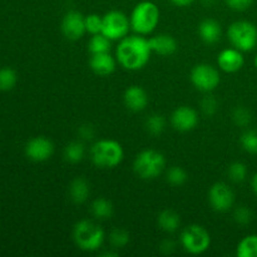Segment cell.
Instances as JSON below:
<instances>
[{
  "instance_id": "cell-1",
  "label": "cell",
  "mask_w": 257,
  "mask_h": 257,
  "mask_svg": "<svg viewBox=\"0 0 257 257\" xmlns=\"http://www.w3.org/2000/svg\"><path fill=\"white\" fill-rule=\"evenodd\" d=\"M151 54L150 42L140 34L123 38L115 49L118 63L127 70L142 69L150 62Z\"/></svg>"
},
{
  "instance_id": "cell-2",
  "label": "cell",
  "mask_w": 257,
  "mask_h": 257,
  "mask_svg": "<svg viewBox=\"0 0 257 257\" xmlns=\"http://www.w3.org/2000/svg\"><path fill=\"white\" fill-rule=\"evenodd\" d=\"M161 13L157 5L152 2L138 3L131 14V28L140 35H148L160 23Z\"/></svg>"
},
{
  "instance_id": "cell-3",
  "label": "cell",
  "mask_w": 257,
  "mask_h": 257,
  "mask_svg": "<svg viewBox=\"0 0 257 257\" xmlns=\"http://www.w3.org/2000/svg\"><path fill=\"white\" fill-rule=\"evenodd\" d=\"M92 162L99 168H114L124 157V151L119 142L113 140H99L90 150Z\"/></svg>"
},
{
  "instance_id": "cell-4",
  "label": "cell",
  "mask_w": 257,
  "mask_h": 257,
  "mask_svg": "<svg viewBox=\"0 0 257 257\" xmlns=\"http://www.w3.org/2000/svg\"><path fill=\"white\" fill-rule=\"evenodd\" d=\"M74 242L83 251H97L104 242V231L90 220H80L73 230Z\"/></svg>"
},
{
  "instance_id": "cell-5",
  "label": "cell",
  "mask_w": 257,
  "mask_h": 257,
  "mask_svg": "<svg viewBox=\"0 0 257 257\" xmlns=\"http://www.w3.org/2000/svg\"><path fill=\"white\" fill-rule=\"evenodd\" d=\"M166 158L156 150H145L138 153L133 162V170L142 180H155L163 172Z\"/></svg>"
},
{
  "instance_id": "cell-6",
  "label": "cell",
  "mask_w": 257,
  "mask_h": 257,
  "mask_svg": "<svg viewBox=\"0 0 257 257\" xmlns=\"http://www.w3.org/2000/svg\"><path fill=\"white\" fill-rule=\"evenodd\" d=\"M227 38L236 49L251 52L257 44V28L247 20H237L228 27Z\"/></svg>"
},
{
  "instance_id": "cell-7",
  "label": "cell",
  "mask_w": 257,
  "mask_h": 257,
  "mask_svg": "<svg viewBox=\"0 0 257 257\" xmlns=\"http://www.w3.org/2000/svg\"><path fill=\"white\" fill-rule=\"evenodd\" d=\"M181 245L191 255H201L210 247L211 236L202 226L190 225L181 233Z\"/></svg>"
},
{
  "instance_id": "cell-8",
  "label": "cell",
  "mask_w": 257,
  "mask_h": 257,
  "mask_svg": "<svg viewBox=\"0 0 257 257\" xmlns=\"http://www.w3.org/2000/svg\"><path fill=\"white\" fill-rule=\"evenodd\" d=\"M131 20L119 10H110L103 17L102 34L110 40H122L130 32Z\"/></svg>"
},
{
  "instance_id": "cell-9",
  "label": "cell",
  "mask_w": 257,
  "mask_h": 257,
  "mask_svg": "<svg viewBox=\"0 0 257 257\" xmlns=\"http://www.w3.org/2000/svg\"><path fill=\"white\" fill-rule=\"evenodd\" d=\"M191 82L201 92H211L216 89L221 82L218 70L210 64H197L191 72Z\"/></svg>"
},
{
  "instance_id": "cell-10",
  "label": "cell",
  "mask_w": 257,
  "mask_h": 257,
  "mask_svg": "<svg viewBox=\"0 0 257 257\" xmlns=\"http://www.w3.org/2000/svg\"><path fill=\"white\" fill-rule=\"evenodd\" d=\"M208 201L217 212H227L235 202L232 188L223 182H216L208 191Z\"/></svg>"
},
{
  "instance_id": "cell-11",
  "label": "cell",
  "mask_w": 257,
  "mask_h": 257,
  "mask_svg": "<svg viewBox=\"0 0 257 257\" xmlns=\"http://www.w3.org/2000/svg\"><path fill=\"white\" fill-rule=\"evenodd\" d=\"M54 153V145L49 138L34 137L25 145V155L34 162H44Z\"/></svg>"
},
{
  "instance_id": "cell-12",
  "label": "cell",
  "mask_w": 257,
  "mask_h": 257,
  "mask_svg": "<svg viewBox=\"0 0 257 257\" xmlns=\"http://www.w3.org/2000/svg\"><path fill=\"white\" fill-rule=\"evenodd\" d=\"M62 32L69 40H78L87 33L85 30V17L79 12L70 10L64 15L62 22Z\"/></svg>"
},
{
  "instance_id": "cell-13",
  "label": "cell",
  "mask_w": 257,
  "mask_h": 257,
  "mask_svg": "<svg viewBox=\"0 0 257 257\" xmlns=\"http://www.w3.org/2000/svg\"><path fill=\"white\" fill-rule=\"evenodd\" d=\"M171 123L173 128L180 132H188L192 131L198 123V114L193 108L182 105L175 109L171 117Z\"/></svg>"
},
{
  "instance_id": "cell-14",
  "label": "cell",
  "mask_w": 257,
  "mask_h": 257,
  "mask_svg": "<svg viewBox=\"0 0 257 257\" xmlns=\"http://www.w3.org/2000/svg\"><path fill=\"white\" fill-rule=\"evenodd\" d=\"M217 64L221 70L226 73H236L245 64L242 52L236 48L223 49L217 57Z\"/></svg>"
},
{
  "instance_id": "cell-15",
  "label": "cell",
  "mask_w": 257,
  "mask_h": 257,
  "mask_svg": "<svg viewBox=\"0 0 257 257\" xmlns=\"http://www.w3.org/2000/svg\"><path fill=\"white\" fill-rule=\"evenodd\" d=\"M123 99H124L125 107L133 112H141L148 104L147 93L138 85H131L130 88H127L124 95H123Z\"/></svg>"
},
{
  "instance_id": "cell-16",
  "label": "cell",
  "mask_w": 257,
  "mask_h": 257,
  "mask_svg": "<svg viewBox=\"0 0 257 257\" xmlns=\"http://www.w3.org/2000/svg\"><path fill=\"white\" fill-rule=\"evenodd\" d=\"M89 65L95 74L100 77H107L114 72L115 59L109 54V52L98 53V54H92Z\"/></svg>"
},
{
  "instance_id": "cell-17",
  "label": "cell",
  "mask_w": 257,
  "mask_h": 257,
  "mask_svg": "<svg viewBox=\"0 0 257 257\" xmlns=\"http://www.w3.org/2000/svg\"><path fill=\"white\" fill-rule=\"evenodd\" d=\"M152 53L163 55H172L177 49V42L170 34H157L148 39Z\"/></svg>"
},
{
  "instance_id": "cell-18",
  "label": "cell",
  "mask_w": 257,
  "mask_h": 257,
  "mask_svg": "<svg viewBox=\"0 0 257 257\" xmlns=\"http://www.w3.org/2000/svg\"><path fill=\"white\" fill-rule=\"evenodd\" d=\"M198 34L200 38L207 44H215L220 40L221 34H222V29L217 20L208 19L202 20L198 25Z\"/></svg>"
},
{
  "instance_id": "cell-19",
  "label": "cell",
  "mask_w": 257,
  "mask_h": 257,
  "mask_svg": "<svg viewBox=\"0 0 257 257\" xmlns=\"http://www.w3.org/2000/svg\"><path fill=\"white\" fill-rule=\"evenodd\" d=\"M90 193L89 183L83 177H77L70 182L69 196L70 200L77 205H82L88 200Z\"/></svg>"
},
{
  "instance_id": "cell-20",
  "label": "cell",
  "mask_w": 257,
  "mask_h": 257,
  "mask_svg": "<svg viewBox=\"0 0 257 257\" xmlns=\"http://www.w3.org/2000/svg\"><path fill=\"white\" fill-rule=\"evenodd\" d=\"M157 221H158V226H160L163 231L170 233L177 231L181 223L180 215L172 210H163L162 212L158 215Z\"/></svg>"
},
{
  "instance_id": "cell-21",
  "label": "cell",
  "mask_w": 257,
  "mask_h": 257,
  "mask_svg": "<svg viewBox=\"0 0 257 257\" xmlns=\"http://www.w3.org/2000/svg\"><path fill=\"white\" fill-rule=\"evenodd\" d=\"M85 147L80 141H73L64 148V160L69 163H79L84 158Z\"/></svg>"
},
{
  "instance_id": "cell-22",
  "label": "cell",
  "mask_w": 257,
  "mask_h": 257,
  "mask_svg": "<svg viewBox=\"0 0 257 257\" xmlns=\"http://www.w3.org/2000/svg\"><path fill=\"white\" fill-rule=\"evenodd\" d=\"M238 257H257V235H247L238 242L236 248Z\"/></svg>"
},
{
  "instance_id": "cell-23",
  "label": "cell",
  "mask_w": 257,
  "mask_h": 257,
  "mask_svg": "<svg viewBox=\"0 0 257 257\" xmlns=\"http://www.w3.org/2000/svg\"><path fill=\"white\" fill-rule=\"evenodd\" d=\"M92 213L98 220H107L113 215V206L105 198L99 197L93 201L92 203Z\"/></svg>"
},
{
  "instance_id": "cell-24",
  "label": "cell",
  "mask_w": 257,
  "mask_h": 257,
  "mask_svg": "<svg viewBox=\"0 0 257 257\" xmlns=\"http://www.w3.org/2000/svg\"><path fill=\"white\" fill-rule=\"evenodd\" d=\"M110 42L104 34L98 33V34L92 35V38L88 42V50L90 54H98V53H107L110 50Z\"/></svg>"
},
{
  "instance_id": "cell-25",
  "label": "cell",
  "mask_w": 257,
  "mask_h": 257,
  "mask_svg": "<svg viewBox=\"0 0 257 257\" xmlns=\"http://www.w3.org/2000/svg\"><path fill=\"white\" fill-rule=\"evenodd\" d=\"M17 73L12 68H2L0 69V90L8 92L12 90L17 84Z\"/></svg>"
},
{
  "instance_id": "cell-26",
  "label": "cell",
  "mask_w": 257,
  "mask_h": 257,
  "mask_svg": "<svg viewBox=\"0 0 257 257\" xmlns=\"http://www.w3.org/2000/svg\"><path fill=\"white\" fill-rule=\"evenodd\" d=\"M146 127H147L148 132L152 135H161L166 128V118L162 114L153 113L146 120Z\"/></svg>"
},
{
  "instance_id": "cell-27",
  "label": "cell",
  "mask_w": 257,
  "mask_h": 257,
  "mask_svg": "<svg viewBox=\"0 0 257 257\" xmlns=\"http://www.w3.org/2000/svg\"><path fill=\"white\" fill-rule=\"evenodd\" d=\"M241 146L246 152L251 155H257V131L247 130L242 133L240 138Z\"/></svg>"
},
{
  "instance_id": "cell-28",
  "label": "cell",
  "mask_w": 257,
  "mask_h": 257,
  "mask_svg": "<svg viewBox=\"0 0 257 257\" xmlns=\"http://www.w3.org/2000/svg\"><path fill=\"white\" fill-rule=\"evenodd\" d=\"M227 173L230 180L233 181V182H243L246 180V177H247V167L242 162H233L228 167Z\"/></svg>"
},
{
  "instance_id": "cell-29",
  "label": "cell",
  "mask_w": 257,
  "mask_h": 257,
  "mask_svg": "<svg viewBox=\"0 0 257 257\" xmlns=\"http://www.w3.org/2000/svg\"><path fill=\"white\" fill-rule=\"evenodd\" d=\"M168 182L173 186H182L183 183L187 181V173L183 170L182 167H178V166H173L170 170L167 171V175H166Z\"/></svg>"
},
{
  "instance_id": "cell-30",
  "label": "cell",
  "mask_w": 257,
  "mask_h": 257,
  "mask_svg": "<svg viewBox=\"0 0 257 257\" xmlns=\"http://www.w3.org/2000/svg\"><path fill=\"white\" fill-rule=\"evenodd\" d=\"M109 241L110 245L114 248H122L130 242V233L125 230H122V228H115L110 232Z\"/></svg>"
},
{
  "instance_id": "cell-31",
  "label": "cell",
  "mask_w": 257,
  "mask_h": 257,
  "mask_svg": "<svg viewBox=\"0 0 257 257\" xmlns=\"http://www.w3.org/2000/svg\"><path fill=\"white\" fill-rule=\"evenodd\" d=\"M232 119L238 127H247L252 120V115H251L250 110L246 109L245 107H237L233 110Z\"/></svg>"
},
{
  "instance_id": "cell-32",
  "label": "cell",
  "mask_w": 257,
  "mask_h": 257,
  "mask_svg": "<svg viewBox=\"0 0 257 257\" xmlns=\"http://www.w3.org/2000/svg\"><path fill=\"white\" fill-rule=\"evenodd\" d=\"M102 25L103 17H99L98 14H89L85 17V30L89 34L94 35L102 33Z\"/></svg>"
},
{
  "instance_id": "cell-33",
  "label": "cell",
  "mask_w": 257,
  "mask_h": 257,
  "mask_svg": "<svg viewBox=\"0 0 257 257\" xmlns=\"http://www.w3.org/2000/svg\"><path fill=\"white\" fill-rule=\"evenodd\" d=\"M252 218L253 213L247 206H240V207L236 208L235 212H233V220H235L236 223H238V225H248V223L252 221Z\"/></svg>"
},
{
  "instance_id": "cell-34",
  "label": "cell",
  "mask_w": 257,
  "mask_h": 257,
  "mask_svg": "<svg viewBox=\"0 0 257 257\" xmlns=\"http://www.w3.org/2000/svg\"><path fill=\"white\" fill-rule=\"evenodd\" d=\"M201 109L205 113L206 115H213L218 109V103L217 100L213 97L208 95V97H205L201 102Z\"/></svg>"
},
{
  "instance_id": "cell-35",
  "label": "cell",
  "mask_w": 257,
  "mask_h": 257,
  "mask_svg": "<svg viewBox=\"0 0 257 257\" xmlns=\"http://www.w3.org/2000/svg\"><path fill=\"white\" fill-rule=\"evenodd\" d=\"M253 0H225L228 8L237 12H243V10L248 9L252 5Z\"/></svg>"
},
{
  "instance_id": "cell-36",
  "label": "cell",
  "mask_w": 257,
  "mask_h": 257,
  "mask_svg": "<svg viewBox=\"0 0 257 257\" xmlns=\"http://www.w3.org/2000/svg\"><path fill=\"white\" fill-rule=\"evenodd\" d=\"M78 135L83 140H92L94 137V130L90 124H82L78 128Z\"/></svg>"
},
{
  "instance_id": "cell-37",
  "label": "cell",
  "mask_w": 257,
  "mask_h": 257,
  "mask_svg": "<svg viewBox=\"0 0 257 257\" xmlns=\"http://www.w3.org/2000/svg\"><path fill=\"white\" fill-rule=\"evenodd\" d=\"M175 247H176V245H175V242H173L172 240L163 241V242L161 243V246H160L161 251H162L163 253L173 252V251H175Z\"/></svg>"
},
{
  "instance_id": "cell-38",
  "label": "cell",
  "mask_w": 257,
  "mask_h": 257,
  "mask_svg": "<svg viewBox=\"0 0 257 257\" xmlns=\"http://www.w3.org/2000/svg\"><path fill=\"white\" fill-rule=\"evenodd\" d=\"M171 2H172V4L177 5V7L183 8V7H188L190 4H192L195 0H171Z\"/></svg>"
},
{
  "instance_id": "cell-39",
  "label": "cell",
  "mask_w": 257,
  "mask_h": 257,
  "mask_svg": "<svg viewBox=\"0 0 257 257\" xmlns=\"http://www.w3.org/2000/svg\"><path fill=\"white\" fill-rule=\"evenodd\" d=\"M251 187H252V191L253 193L257 196V173H255L252 177V180H251Z\"/></svg>"
},
{
  "instance_id": "cell-40",
  "label": "cell",
  "mask_w": 257,
  "mask_h": 257,
  "mask_svg": "<svg viewBox=\"0 0 257 257\" xmlns=\"http://www.w3.org/2000/svg\"><path fill=\"white\" fill-rule=\"evenodd\" d=\"M118 253L117 252H105V253H103L102 256H105V257H110V256H117Z\"/></svg>"
},
{
  "instance_id": "cell-41",
  "label": "cell",
  "mask_w": 257,
  "mask_h": 257,
  "mask_svg": "<svg viewBox=\"0 0 257 257\" xmlns=\"http://www.w3.org/2000/svg\"><path fill=\"white\" fill-rule=\"evenodd\" d=\"M253 63H255V67L257 68V54H256V57H255V60H253Z\"/></svg>"
}]
</instances>
